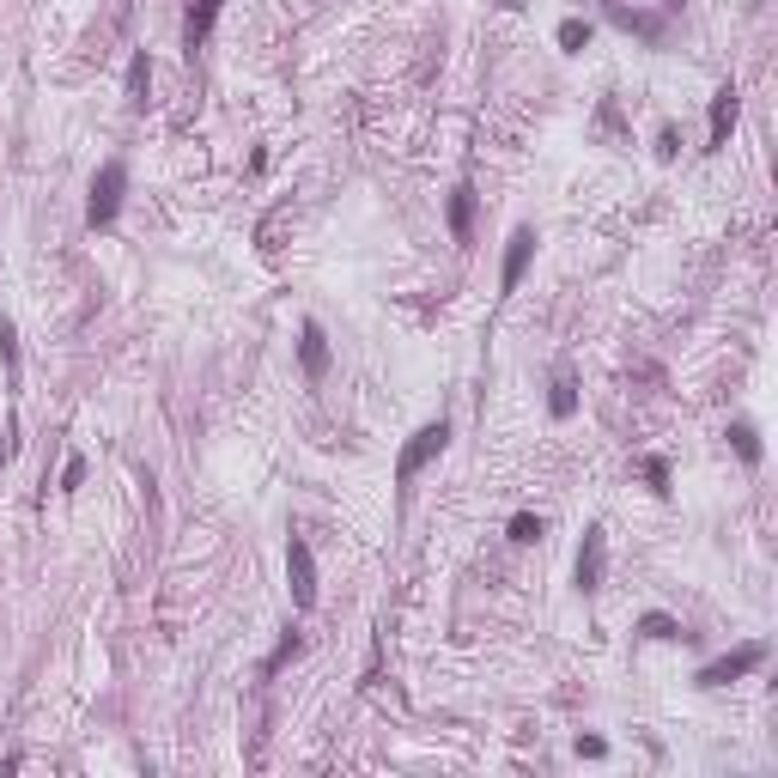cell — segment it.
Wrapping results in <instances>:
<instances>
[{
	"label": "cell",
	"mask_w": 778,
	"mask_h": 778,
	"mask_svg": "<svg viewBox=\"0 0 778 778\" xmlns=\"http://www.w3.org/2000/svg\"><path fill=\"white\" fill-rule=\"evenodd\" d=\"M0 359H7V383L19 389V329L0 317Z\"/></svg>",
	"instance_id": "obj_14"
},
{
	"label": "cell",
	"mask_w": 778,
	"mask_h": 778,
	"mask_svg": "<svg viewBox=\"0 0 778 778\" xmlns=\"http://www.w3.org/2000/svg\"><path fill=\"white\" fill-rule=\"evenodd\" d=\"M602 578H608V529L590 523V529H584V548H578V566H572V584H578L584 596H596Z\"/></svg>",
	"instance_id": "obj_4"
},
{
	"label": "cell",
	"mask_w": 778,
	"mask_h": 778,
	"mask_svg": "<svg viewBox=\"0 0 778 778\" xmlns=\"http://www.w3.org/2000/svg\"><path fill=\"white\" fill-rule=\"evenodd\" d=\"M584 43H590V25H584V19H566V25H560V49H584Z\"/></svg>",
	"instance_id": "obj_18"
},
{
	"label": "cell",
	"mask_w": 778,
	"mask_h": 778,
	"mask_svg": "<svg viewBox=\"0 0 778 778\" xmlns=\"http://www.w3.org/2000/svg\"><path fill=\"white\" fill-rule=\"evenodd\" d=\"M444 450H450V420H426V426L402 444V456H396V481H402V487L420 481V469H432Z\"/></svg>",
	"instance_id": "obj_1"
},
{
	"label": "cell",
	"mask_w": 778,
	"mask_h": 778,
	"mask_svg": "<svg viewBox=\"0 0 778 778\" xmlns=\"http://www.w3.org/2000/svg\"><path fill=\"white\" fill-rule=\"evenodd\" d=\"M541 529H548V523H541L535 511H517V517H511V541H517V548H529V541H541Z\"/></svg>",
	"instance_id": "obj_15"
},
{
	"label": "cell",
	"mask_w": 778,
	"mask_h": 778,
	"mask_svg": "<svg viewBox=\"0 0 778 778\" xmlns=\"http://www.w3.org/2000/svg\"><path fill=\"white\" fill-rule=\"evenodd\" d=\"M645 481H651L657 493H669V462H663V456H645Z\"/></svg>",
	"instance_id": "obj_19"
},
{
	"label": "cell",
	"mask_w": 778,
	"mask_h": 778,
	"mask_svg": "<svg viewBox=\"0 0 778 778\" xmlns=\"http://www.w3.org/2000/svg\"><path fill=\"white\" fill-rule=\"evenodd\" d=\"M639 633H645V639H681V620H675V614H645Z\"/></svg>",
	"instance_id": "obj_16"
},
{
	"label": "cell",
	"mask_w": 778,
	"mask_h": 778,
	"mask_svg": "<svg viewBox=\"0 0 778 778\" xmlns=\"http://www.w3.org/2000/svg\"><path fill=\"white\" fill-rule=\"evenodd\" d=\"M736 116H742V92H736V86H718V92H712V128H706V152L730 146V128H736Z\"/></svg>",
	"instance_id": "obj_6"
},
{
	"label": "cell",
	"mask_w": 778,
	"mask_h": 778,
	"mask_svg": "<svg viewBox=\"0 0 778 778\" xmlns=\"http://www.w3.org/2000/svg\"><path fill=\"white\" fill-rule=\"evenodd\" d=\"M730 444H736V456L748 462V469H760V432H754L748 420H736V426H730Z\"/></svg>",
	"instance_id": "obj_13"
},
{
	"label": "cell",
	"mask_w": 778,
	"mask_h": 778,
	"mask_svg": "<svg viewBox=\"0 0 778 778\" xmlns=\"http://www.w3.org/2000/svg\"><path fill=\"white\" fill-rule=\"evenodd\" d=\"M86 481V456H67V469H61V493H73Z\"/></svg>",
	"instance_id": "obj_20"
},
{
	"label": "cell",
	"mask_w": 778,
	"mask_h": 778,
	"mask_svg": "<svg viewBox=\"0 0 778 778\" xmlns=\"http://www.w3.org/2000/svg\"><path fill=\"white\" fill-rule=\"evenodd\" d=\"M450 238H456V244L475 238V189H469V183L450 195Z\"/></svg>",
	"instance_id": "obj_10"
},
{
	"label": "cell",
	"mask_w": 778,
	"mask_h": 778,
	"mask_svg": "<svg viewBox=\"0 0 778 778\" xmlns=\"http://www.w3.org/2000/svg\"><path fill=\"white\" fill-rule=\"evenodd\" d=\"M0 469H7V444H0Z\"/></svg>",
	"instance_id": "obj_22"
},
{
	"label": "cell",
	"mask_w": 778,
	"mask_h": 778,
	"mask_svg": "<svg viewBox=\"0 0 778 778\" xmlns=\"http://www.w3.org/2000/svg\"><path fill=\"white\" fill-rule=\"evenodd\" d=\"M122 195H128V165L122 159H110L98 177H92V201H86V225L92 231H104V225H116V213H122Z\"/></svg>",
	"instance_id": "obj_2"
},
{
	"label": "cell",
	"mask_w": 778,
	"mask_h": 778,
	"mask_svg": "<svg viewBox=\"0 0 778 778\" xmlns=\"http://www.w3.org/2000/svg\"><path fill=\"white\" fill-rule=\"evenodd\" d=\"M298 651H304V639H298V633H286V639H280V645H274V657H268V663H262V675H280V669H286V663H292V657H298Z\"/></svg>",
	"instance_id": "obj_17"
},
{
	"label": "cell",
	"mask_w": 778,
	"mask_h": 778,
	"mask_svg": "<svg viewBox=\"0 0 778 778\" xmlns=\"http://www.w3.org/2000/svg\"><path fill=\"white\" fill-rule=\"evenodd\" d=\"M529 256H535V231H529V225H517V231H511V244H505L499 292H517V286H523V274H529Z\"/></svg>",
	"instance_id": "obj_7"
},
{
	"label": "cell",
	"mask_w": 778,
	"mask_h": 778,
	"mask_svg": "<svg viewBox=\"0 0 778 778\" xmlns=\"http://www.w3.org/2000/svg\"><path fill=\"white\" fill-rule=\"evenodd\" d=\"M548 408H554V420H572V414H578V383H572V371H560V377H554V396H548Z\"/></svg>",
	"instance_id": "obj_12"
},
{
	"label": "cell",
	"mask_w": 778,
	"mask_h": 778,
	"mask_svg": "<svg viewBox=\"0 0 778 778\" xmlns=\"http://www.w3.org/2000/svg\"><path fill=\"white\" fill-rule=\"evenodd\" d=\"M298 365H304V377H329V335H323V323L298 329Z\"/></svg>",
	"instance_id": "obj_8"
},
{
	"label": "cell",
	"mask_w": 778,
	"mask_h": 778,
	"mask_svg": "<svg viewBox=\"0 0 778 778\" xmlns=\"http://www.w3.org/2000/svg\"><path fill=\"white\" fill-rule=\"evenodd\" d=\"M766 663V645L754 639V645H736L730 657H718V663H706L699 669V687H730V681H742V675H754Z\"/></svg>",
	"instance_id": "obj_5"
},
{
	"label": "cell",
	"mask_w": 778,
	"mask_h": 778,
	"mask_svg": "<svg viewBox=\"0 0 778 778\" xmlns=\"http://www.w3.org/2000/svg\"><path fill=\"white\" fill-rule=\"evenodd\" d=\"M286 578H292V608L310 614V608H317V560H310V541L304 535L286 541Z\"/></svg>",
	"instance_id": "obj_3"
},
{
	"label": "cell",
	"mask_w": 778,
	"mask_h": 778,
	"mask_svg": "<svg viewBox=\"0 0 778 778\" xmlns=\"http://www.w3.org/2000/svg\"><path fill=\"white\" fill-rule=\"evenodd\" d=\"M146 92H152V55L140 49V55L128 61V104H134V110H146Z\"/></svg>",
	"instance_id": "obj_11"
},
{
	"label": "cell",
	"mask_w": 778,
	"mask_h": 778,
	"mask_svg": "<svg viewBox=\"0 0 778 778\" xmlns=\"http://www.w3.org/2000/svg\"><path fill=\"white\" fill-rule=\"evenodd\" d=\"M219 7H225V0H189V19H183V49H189V55L207 43V31H213Z\"/></svg>",
	"instance_id": "obj_9"
},
{
	"label": "cell",
	"mask_w": 778,
	"mask_h": 778,
	"mask_svg": "<svg viewBox=\"0 0 778 778\" xmlns=\"http://www.w3.org/2000/svg\"><path fill=\"white\" fill-rule=\"evenodd\" d=\"M578 754H584V760H602V754H608V742H602V736H578Z\"/></svg>",
	"instance_id": "obj_21"
}]
</instances>
